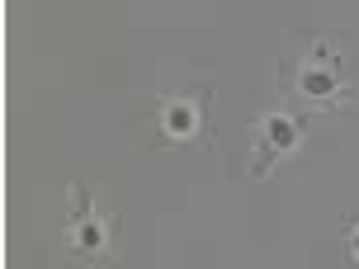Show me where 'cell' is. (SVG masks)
<instances>
[{"mask_svg":"<svg viewBox=\"0 0 359 269\" xmlns=\"http://www.w3.org/2000/svg\"><path fill=\"white\" fill-rule=\"evenodd\" d=\"M298 142V123L293 118H265L255 127V161H251V175H265L269 161H279L288 146Z\"/></svg>","mask_w":359,"mask_h":269,"instance_id":"6da1fadb","label":"cell"},{"mask_svg":"<svg viewBox=\"0 0 359 269\" xmlns=\"http://www.w3.org/2000/svg\"><path fill=\"white\" fill-rule=\"evenodd\" d=\"M345 265L359 269V222H355V227H345Z\"/></svg>","mask_w":359,"mask_h":269,"instance_id":"3957f363","label":"cell"},{"mask_svg":"<svg viewBox=\"0 0 359 269\" xmlns=\"http://www.w3.org/2000/svg\"><path fill=\"white\" fill-rule=\"evenodd\" d=\"M72 241H76V251H90V255H104L109 251V236H104V227H100V217L90 213V203H86V213H76Z\"/></svg>","mask_w":359,"mask_h":269,"instance_id":"7a4b0ae2","label":"cell"}]
</instances>
